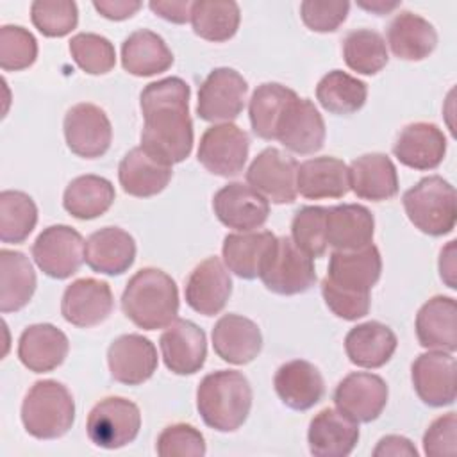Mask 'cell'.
I'll return each instance as SVG.
<instances>
[{
	"instance_id": "1",
	"label": "cell",
	"mask_w": 457,
	"mask_h": 457,
	"mask_svg": "<svg viewBox=\"0 0 457 457\" xmlns=\"http://www.w3.org/2000/svg\"><path fill=\"white\" fill-rule=\"evenodd\" d=\"M191 89L180 77H166L143 87L141 148L162 164L173 166L189 157L193 121L189 116Z\"/></svg>"
},
{
	"instance_id": "2",
	"label": "cell",
	"mask_w": 457,
	"mask_h": 457,
	"mask_svg": "<svg viewBox=\"0 0 457 457\" xmlns=\"http://www.w3.org/2000/svg\"><path fill=\"white\" fill-rule=\"evenodd\" d=\"M123 314L143 330L168 327L179 314L175 280L157 268L136 271L121 295Z\"/></svg>"
},
{
	"instance_id": "3",
	"label": "cell",
	"mask_w": 457,
	"mask_h": 457,
	"mask_svg": "<svg viewBox=\"0 0 457 457\" xmlns=\"http://www.w3.org/2000/svg\"><path fill=\"white\" fill-rule=\"evenodd\" d=\"M196 409L204 423L218 432H234L252 409L248 378L236 370H218L205 375L196 389Z\"/></svg>"
},
{
	"instance_id": "4",
	"label": "cell",
	"mask_w": 457,
	"mask_h": 457,
	"mask_svg": "<svg viewBox=\"0 0 457 457\" xmlns=\"http://www.w3.org/2000/svg\"><path fill=\"white\" fill-rule=\"evenodd\" d=\"M75 421V402L57 380H37L21 403V423L36 439L62 437Z\"/></svg>"
},
{
	"instance_id": "5",
	"label": "cell",
	"mask_w": 457,
	"mask_h": 457,
	"mask_svg": "<svg viewBox=\"0 0 457 457\" xmlns=\"http://www.w3.org/2000/svg\"><path fill=\"white\" fill-rule=\"evenodd\" d=\"M409 221L428 236L450 234L457 220L455 189L439 175H428L402 196Z\"/></svg>"
},
{
	"instance_id": "6",
	"label": "cell",
	"mask_w": 457,
	"mask_h": 457,
	"mask_svg": "<svg viewBox=\"0 0 457 457\" xmlns=\"http://www.w3.org/2000/svg\"><path fill=\"white\" fill-rule=\"evenodd\" d=\"M259 278L277 295L291 296L309 291L316 282L312 257L303 253L291 237H277Z\"/></svg>"
},
{
	"instance_id": "7",
	"label": "cell",
	"mask_w": 457,
	"mask_h": 457,
	"mask_svg": "<svg viewBox=\"0 0 457 457\" xmlns=\"http://www.w3.org/2000/svg\"><path fill=\"white\" fill-rule=\"evenodd\" d=\"M141 428L139 407L123 396L100 400L87 414L86 430L98 448L116 450L132 443Z\"/></svg>"
},
{
	"instance_id": "8",
	"label": "cell",
	"mask_w": 457,
	"mask_h": 457,
	"mask_svg": "<svg viewBox=\"0 0 457 457\" xmlns=\"http://www.w3.org/2000/svg\"><path fill=\"white\" fill-rule=\"evenodd\" d=\"M248 84L232 68H214L198 89L196 114L204 121L230 123L236 120L246 100Z\"/></svg>"
},
{
	"instance_id": "9",
	"label": "cell",
	"mask_w": 457,
	"mask_h": 457,
	"mask_svg": "<svg viewBox=\"0 0 457 457\" xmlns=\"http://www.w3.org/2000/svg\"><path fill=\"white\" fill-rule=\"evenodd\" d=\"M250 150L248 134L234 123L209 127L198 145V162L212 175L234 177L243 171Z\"/></svg>"
},
{
	"instance_id": "10",
	"label": "cell",
	"mask_w": 457,
	"mask_h": 457,
	"mask_svg": "<svg viewBox=\"0 0 457 457\" xmlns=\"http://www.w3.org/2000/svg\"><path fill=\"white\" fill-rule=\"evenodd\" d=\"M84 248L80 232L68 225H50L36 237L32 257L45 275L62 280L79 271L84 262Z\"/></svg>"
},
{
	"instance_id": "11",
	"label": "cell",
	"mask_w": 457,
	"mask_h": 457,
	"mask_svg": "<svg viewBox=\"0 0 457 457\" xmlns=\"http://www.w3.org/2000/svg\"><path fill=\"white\" fill-rule=\"evenodd\" d=\"M62 129L68 148L84 159L102 157L112 141V127L105 111L89 102L70 107Z\"/></svg>"
},
{
	"instance_id": "12",
	"label": "cell",
	"mask_w": 457,
	"mask_h": 457,
	"mask_svg": "<svg viewBox=\"0 0 457 457\" xmlns=\"http://www.w3.org/2000/svg\"><path fill=\"white\" fill-rule=\"evenodd\" d=\"M298 162L278 148H264L248 166L246 182L268 202L293 204L296 200Z\"/></svg>"
},
{
	"instance_id": "13",
	"label": "cell",
	"mask_w": 457,
	"mask_h": 457,
	"mask_svg": "<svg viewBox=\"0 0 457 457\" xmlns=\"http://www.w3.org/2000/svg\"><path fill=\"white\" fill-rule=\"evenodd\" d=\"M389 389L382 377L366 371L348 373L334 391V403L343 414L357 423L377 420L386 403Z\"/></svg>"
},
{
	"instance_id": "14",
	"label": "cell",
	"mask_w": 457,
	"mask_h": 457,
	"mask_svg": "<svg viewBox=\"0 0 457 457\" xmlns=\"http://www.w3.org/2000/svg\"><path fill=\"white\" fill-rule=\"evenodd\" d=\"M216 218L228 228L248 232L262 227L270 214V202L252 186L230 182L212 196Z\"/></svg>"
},
{
	"instance_id": "15",
	"label": "cell",
	"mask_w": 457,
	"mask_h": 457,
	"mask_svg": "<svg viewBox=\"0 0 457 457\" xmlns=\"http://www.w3.org/2000/svg\"><path fill=\"white\" fill-rule=\"evenodd\" d=\"M411 380L420 400L430 407H446L455 402V357L450 352L432 350L416 357Z\"/></svg>"
},
{
	"instance_id": "16",
	"label": "cell",
	"mask_w": 457,
	"mask_h": 457,
	"mask_svg": "<svg viewBox=\"0 0 457 457\" xmlns=\"http://www.w3.org/2000/svg\"><path fill=\"white\" fill-rule=\"evenodd\" d=\"M162 361L175 375H193L200 371L207 357L205 332L193 321L175 318L159 339Z\"/></svg>"
},
{
	"instance_id": "17",
	"label": "cell",
	"mask_w": 457,
	"mask_h": 457,
	"mask_svg": "<svg viewBox=\"0 0 457 457\" xmlns=\"http://www.w3.org/2000/svg\"><path fill=\"white\" fill-rule=\"evenodd\" d=\"M112 307L114 298L109 284L91 277L71 282L61 300L62 318L80 328L100 325L109 318Z\"/></svg>"
},
{
	"instance_id": "18",
	"label": "cell",
	"mask_w": 457,
	"mask_h": 457,
	"mask_svg": "<svg viewBox=\"0 0 457 457\" xmlns=\"http://www.w3.org/2000/svg\"><path fill=\"white\" fill-rule=\"evenodd\" d=\"M275 139L289 152L309 155L325 143V121L309 98L296 96L284 111Z\"/></svg>"
},
{
	"instance_id": "19",
	"label": "cell",
	"mask_w": 457,
	"mask_h": 457,
	"mask_svg": "<svg viewBox=\"0 0 457 457\" xmlns=\"http://www.w3.org/2000/svg\"><path fill=\"white\" fill-rule=\"evenodd\" d=\"M157 362L154 343L141 334H123L107 348L111 377L125 386H139L146 382L155 373Z\"/></svg>"
},
{
	"instance_id": "20",
	"label": "cell",
	"mask_w": 457,
	"mask_h": 457,
	"mask_svg": "<svg viewBox=\"0 0 457 457\" xmlns=\"http://www.w3.org/2000/svg\"><path fill=\"white\" fill-rule=\"evenodd\" d=\"M232 293V278L218 257H207L196 264L186 282L187 305L204 316L221 312Z\"/></svg>"
},
{
	"instance_id": "21",
	"label": "cell",
	"mask_w": 457,
	"mask_h": 457,
	"mask_svg": "<svg viewBox=\"0 0 457 457\" xmlns=\"http://www.w3.org/2000/svg\"><path fill=\"white\" fill-rule=\"evenodd\" d=\"M395 157L407 168L427 171L437 168L446 154V137L436 123H409L393 145Z\"/></svg>"
},
{
	"instance_id": "22",
	"label": "cell",
	"mask_w": 457,
	"mask_h": 457,
	"mask_svg": "<svg viewBox=\"0 0 457 457\" xmlns=\"http://www.w3.org/2000/svg\"><path fill=\"white\" fill-rule=\"evenodd\" d=\"M359 441V423L339 409H321L309 423L307 443L316 457H346Z\"/></svg>"
},
{
	"instance_id": "23",
	"label": "cell",
	"mask_w": 457,
	"mask_h": 457,
	"mask_svg": "<svg viewBox=\"0 0 457 457\" xmlns=\"http://www.w3.org/2000/svg\"><path fill=\"white\" fill-rule=\"evenodd\" d=\"M382 273V257L375 245L359 250H334L328 259L327 278L350 291L370 293Z\"/></svg>"
},
{
	"instance_id": "24",
	"label": "cell",
	"mask_w": 457,
	"mask_h": 457,
	"mask_svg": "<svg viewBox=\"0 0 457 457\" xmlns=\"http://www.w3.org/2000/svg\"><path fill=\"white\" fill-rule=\"evenodd\" d=\"M212 348L228 364H248L262 348V336L250 318L241 314H223L212 328Z\"/></svg>"
},
{
	"instance_id": "25",
	"label": "cell",
	"mask_w": 457,
	"mask_h": 457,
	"mask_svg": "<svg viewBox=\"0 0 457 457\" xmlns=\"http://www.w3.org/2000/svg\"><path fill=\"white\" fill-rule=\"evenodd\" d=\"M136 259L134 237L120 227H104L93 232L84 248V261L95 273L121 275Z\"/></svg>"
},
{
	"instance_id": "26",
	"label": "cell",
	"mask_w": 457,
	"mask_h": 457,
	"mask_svg": "<svg viewBox=\"0 0 457 457\" xmlns=\"http://www.w3.org/2000/svg\"><path fill=\"white\" fill-rule=\"evenodd\" d=\"M68 350L66 334L52 323L29 325L18 339V359L34 373H46L61 366Z\"/></svg>"
},
{
	"instance_id": "27",
	"label": "cell",
	"mask_w": 457,
	"mask_h": 457,
	"mask_svg": "<svg viewBox=\"0 0 457 457\" xmlns=\"http://www.w3.org/2000/svg\"><path fill=\"white\" fill-rule=\"evenodd\" d=\"M273 386L282 403L293 411H307L314 407L325 393V382L320 370L303 359L284 362L273 377Z\"/></svg>"
},
{
	"instance_id": "28",
	"label": "cell",
	"mask_w": 457,
	"mask_h": 457,
	"mask_svg": "<svg viewBox=\"0 0 457 457\" xmlns=\"http://www.w3.org/2000/svg\"><path fill=\"white\" fill-rule=\"evenodd\" d=\"M416 337L427 350L453 353L457 348V303L452 296H432L416 314Z\"/></svg>"
},
{
	"instance_id": "29",
	"label": "cell",
	"mask_w": 457,
	"mask_h": 457,
	"mask_svg": "<svg viewBox=\"0 0 457 457\" xmlns=\"http://www.w3.org/2000/svg\"><path fill=\"white\" fill-rule=\"evenodd\" d=\"M296 191L309 200L343 198L350 191L348 166L330 155L307 159L298 164Z\"/></svg>"
},
{
	"instance_id": "30",
	"label": "cell",
	"mask_w": 457,
	"mask_h": 457,
	"mask_svg": "<svg viewBox=\"0 0 457 457\" xmlns=\"http://www.w3.org/2000/svg\"><path fill=\"white\" fill-rule=\"evenodd\" d=\"M348 173L350 189L362 200L384 202L398 193V173L386 154L371 152L353 159Z\"/></svg>"
},
{
	"instance_id": "31",
	"label": "cell",
	"mask_w": 457,
	"mask_h": 457,
	"mask_svg": "<svg viewBox=\"0 0 457 457\" xmlns=\"http://www.w3.org/2000/svg\"><path fill=\"white\" fill-rule=\"evenodd\" d=\"M275 241L277 236H273L270 230L227 234L221 246L223 262L239 278H257Z\"/></svg>"
},
{
	"instance_id": "32",
	"label": "cell",
	"mask_w": 457,
	"mask_h": 457,
	"mask_svg": "<svg viewBox=\"0 0 457 457\" xmlns=\"http://www.w3.org/2000/svg\"><path fill=\"white\" fill-rule=\"evenodd\" d=\"M375 218L371 211L359 204H341L328 207L327 241L334 250H359L371 245Z\"/></svg>"
},
{
	"instance_id": "33",
	"label": "cell",
	"mask_w": 457,
	"mask_h": 457,
	"mask_svg": "<svg viewBox=\"0 0 457 457\" xmlns=\"http://www.w3.org/2000/svg\"><path fill=\"white\" fill-rule=\"evenodd\" d=\"M171 175V166L150 157L141 146L129 150L118 166V180L121 189L137 198L159 195L170 184Z\"/></svg>"
},
{
	"instance_id": "34",
	"label": "cell",
	"mask_w": 457,
	"mask_h": 457,
	"mask_svg": "<svg viewBox=\"0 0 457 457\" xmlns=\"http://www.w3.org/2000/svg\"><path fill=\"white\" fill-rule=\"evenodd\" d=\"M398 339L395 332L380 321H366L348 330L345 337V352L352 364L375 370L389 362Z\"/></svg>"
},
{
	"instance_id": "35",
	"label": "cell",
	"mask_w": 457,
	"mask_h": 457,
	"mask_svg": "<svg viewBox=\"0 0 457 457\" xmlns=\"http://www.w3.org/2000/svg\"><path fill=\"white\" fill-rule=\"evenodd\" d=\"M387 45L398 59L421 61L436 50L437 32L423 16L402 11L387 27Z\"/></svg>"
},
{
	"instance_id": "36",
	"label": "cell",
	"mask_w": 457,
	"mask_h": 457,
	"mask_svg": "<svg viewBox=\"0 0 457 457\" xmlns=\"http://www.w3.org/2000/svg\"><path fill=\"white\" fill-rule=\"evenodd\" d=\"M171 64V50L159 34L148 29L132 32L121 45V66L134 77L157 75L166 71Z\"/></svg>"
},
{
	"instance_id": "37",
	"label": "cell",
	"mask_w": 457,
	"mask_h": 457,
	"mask_svg": "<svg viewBox=\"0 0 457 457\" xmlns=\"http://www.w3.org/2000/svg\"><path fill=\"white\" fill-rule=\"evenodd\" d=\"M36 291V271L29 257L16 250H0V311L23 309Z\"/></svg>"
},
{
	"instance_id": "38",
	"label": "cell",
	"mask_w": 457,
	"mask_h": 457,
	"mask_svg": "<svg viewBox=\"0 0 457 457\" xmlns=\"http://www.w3.org/2000/svg\"><path fill=\"white\" fill-rule=\"evenodd\" d=\"M114 196V186L107 179L80 175L66 186L62 207L77 220H95L111 209Z\"/></svg>"
},
{
	"instance_id": "39",
	"label": "cell",
	"mask_w": 457,
	"mask_h": 457,
	"mask_svg": "<svg viewBox=\"0 0 457 457\" xmlns=\"http://www.w3.org/2000/svg\"><path fill=\"white\" fill-rule=\"evenodd\" d=\"M298 95L278 84V82H264L257 86V89L252 93L250 104H248V114H250V125L255 136L261 139H275L277 125L286 111V107L296 98Z\"/></svg>"
},
{
	"instance_id": "40",
	"label": "cell",
	"mask_w": 457,
	"mask_h": 457,
	"mask_svg": "<svg viewBox=\"0 0 457 457\" xmlns=\"http://www.w3.org/2000/svg\"><path fill=\"white\" fill-rule=\"evenodd\" d=\"M368 96L366 82L348 75L343 70H332L321 77L316 86L320 105L330 114L348 116L362 109Z\"/></svg>"
},
{
	"instance_id": "41",
	"label": "cell",
	"mask_w": 457,
	"mask_h": 457,
	"mask_svg": "<svg viewBox=\"0 0 457 457\" xmlns=\"http://www.w3.org/2000/svg\"><path fill=\"white\" fill-rule=\"evenodd\" d=\"M239 5L228 2L198 0L191 5V25L196 36L205 41L223 43L228 41L239 29Z\"/></svg>"
},
{
	"instance_id": "42",
	"label": "cell",
	"mask_w": 457,
	"mask_h": 457,
	"mask_svg": "<svg viewBox=\"0 0 457 457\" xmlns=\"http://www.w3.org/2000/svg\"><path fill=\"white\" fill-rule=\"evenodd\" d=\"M343 59L346 66L361 75L378 73L389 61L384 37L371 29L350 30L343 39Z\"/></svg>"
},
{
	"instance_id": "43",
	"label": "cell",
	"mask_w": 457,
	"mask_h": 457,
	"mask_svg": "<svg viewBox=\"0 0 457 457\" xmlns=\"http://www.w3.org/2000/svg\"><path fill=\"white\" fill-rule=\"evenodd\" d=\"M37 223V207L34 200L16 189L0 193V241L23 243Z\"/></svg>"
},
{
	"instance_id": "44",
	"label": "cell",
	"mask_w": 457,
	"mask_h": 457,
	"mask_svg": "<svg viewBox=\"0 0 457 457\" xmlns=\"http://www.w3.org/2000/svg\"><path fill=\"white\" fill-rule=\"evenodd\" d=\"M327 212H328V207L305 205L295 212L291 221L293 243L312 259L323 257L328 246Z\"/></svg>"
},
{
	"instance_id": "45",
	"label": "cell",
	"mask_w": 457,
	"mask_h": 457,
	"mask_svg": "<svg viewBox=\"0 0 457 457\" xmlns=\"http://www.w3.org/2000/svg\"><path fill=\"white\" fill-rule=\"evenodd\" d=\"M70 54L75 64L89 75L109 73L116 64L112 43L93 32H80L70 39Z\"/></svg>"
},
{
	"instance_id": "46",
	"label": "cell",
	"mask_w": 457,
	"mask_h": 457,
	"mask_svg": "<svg viewBox=\"0 0 457 457\" xmlns=\"http://www.w3.org/2000/svg\"><path fill=\"white\" fill-rule=\"evenodd\" d=\"M30 20L43 36L62 37L77 27V4L70 0H36L30 5Z\"/></svg>"
},
{
	"instance_id": "47",
	"label": "cell",
	"mask_w": 457,
	"mask_h": 457,
	"mask_svg": "<svg viewBox=\"0 0 457 457\" xmlns=\"http://www.w3.org/2000/svg\"><path fill=\"white\" fill-rule=\"evenodd\" d=\"M37 41L20 25L0 27V68L4 71H20L36 62Z\"/></svg>"
},
{
	"instance_id": "48",
	"label": "cell",
	"mask_w": 457,
	"mask_h": 457,
	"mask_svg": "<svg viewBox=\"0 0 457 457\" xmlns=\"http://www.w3.org/2000/svg\"><path fill=\"white\" fill-rule=\"evenodd\" d=\"M155 450L161 457H202L205 455V439L196 427L173 423L162 428Z\"/></svg>"
},
{
	"instance_id": "49",
	"label": "cell",
	"mask_w": 457,
	"mask_h": 457,
	"mask_svg": "<svg viewBox=\"0 0 457 457\" xmlns=\"http://www.w3.org/2000/svg\"><path fill=\"white\" fill-rule=\"evenodd\" d=\"M321 295L327 307L337 316L346 321H353L364 318L370 312V293H357L350 289H343L332 284L327 277L321 280Z\"/></svg>"
},
{
	"instance_id": "50",
	"label": "cell",
	"mask_w": 457,
	"mask_h": 457,
	"mask_svg": "<svg viewBox=\"0 0 457 457\" xmlns=\"http://www.w3.org/2000/svg\"><path fill=\"white\" fill-rule=\"evenodd\" d=\"M350 4L339 2H316L305 0L300 4V16L307 29L314 32H334L346 20Z\"/></svg>"
},
{
	"instance_id": "51",
	"label": "cell",
	"mask_w": 457,
	"mask_h": 457,
	"mask_svg": "<svg viewBox=\"0 0 457 457\" xmlns=\"http://www.w3.org/2000/svg\"><path fill=\"white\" fill-rule=\"evenodd\" d=\"M457 416L455 412H446L436 418L425 436H423V452L430 457H445L457 453Z\"/></svg>"
},
{
	"instance_id": "52",
	"label": "cell",
	"mask_w": 457,
	"mask_h": 457,
	"mask_svg": "<svg viewBox=\"0 0 457 457\" xmlns=\"http://www.w3.org/2000/svg\"><path fill=\"white\" fill-rule=\"evenodd\" d=\"M191 5L193 2L189 0H171V2H162V0H152L148 7L152 12L161 16L166 21L171 23H186L191 21Z\"/></svg>"
},
{
	"instance_id": "53",
	"label": "cell",
	"mask_w": 457,
	"mask_h": 457,
	"mask_svg": "<svg viewBox=\"0 0 457 457\" xmlns=\"http://www.w3.org/2000/svg\"><path fill=\"white\" fill-rule=\"evenodd\" d=\"M373 455L375 457H418V450L411 439L391 434L382 437L377 443Z\"/></svg>"
},
{
	"instance_id": "54",
	"label": "cell",
	"mask_w": 457,
	"mask_h": 457,
	"mask_svg": "<svg viewBox=\"0 0 457 457\" xmlns=\"http://www.w3.org/2000/svg\"><path fill=\"white\" fill-rule=\"evenodd\" d=\"M141 2L137 0H95L93 7L107 20L121 21L134 16L141 9Z\"/></svg>"
},
{
	"instance_id": "55",
	"label": "cell",
	"mask_w": 457,
	"mask_h": 457,
	"mask_svg": "<svg viewBox=\"0 0 457 457\" xmlns=\"http://www.w3.org/2000/svg\"><path fill=\"white\" fill-rule=\"evenodd\" d=\"M439 273L441 278L446 282L448 287L455 289V241H450L443 250L439 257Z\"/></svg>"
},
{
	"instance_id": "56",
	"label": "cell",
	"mask_w": 457,
	"mask_h": 457,
	"mask_svg": "<svg viewBox=\"0 0 457 457\" xmlns=\"http://www.w3.org/2000/svg\"><path fill=\"white\" fill-rule=\"evenodd\" d=\"M402 2L400 0H359L357 5L370 11V12H375L378 16L382 14H387L391 12L393 9H396Z\"/></svg>"
}]
</instances>
